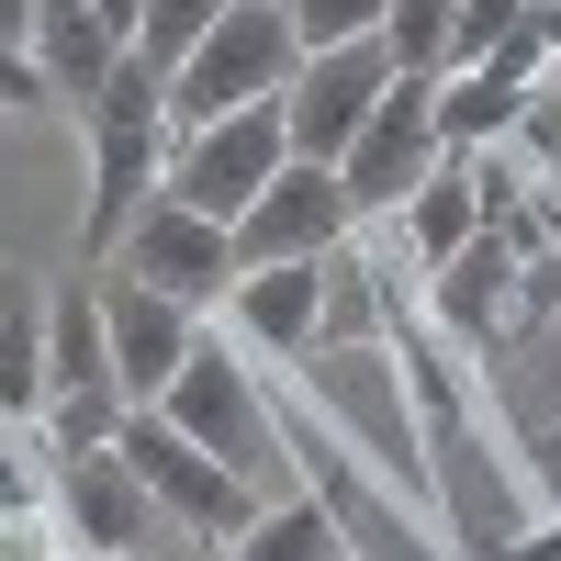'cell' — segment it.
<instances>
[{
  "mask_svg": "<svg viewBox=\"0 0 561 561\" xmlns=\"http://www.w3.org/2000/svg\"><path fill=\"white\" fill-rule=\"evenodd\" d=\"M79 135H90V214H79V248H90V259H113V248H124V225L169 192V158H180L169 68L124 57V68H113V90L79 113Z\"/></svg>",
  "mask_w": 561,
  "mask_h": 561,
  "instance_id": "cell-1",
  "label": "cell"
},
{
  "mask_svg": "<svg viewBox=\"0 0 561 561\" xmlns=\"http://www.w3.org/2000/svg\"><path fill=\"white\" fill-rule=\"evenodd\" d=\"M304 23H293V0H237L203 45H192V68H169V124L180 135H203L225 113H248V102H280V90L304 79Z\"/></svg>",
  "mask_w": 561,
  "mask_h": 561,
  "instance_id": "cell-2",
  "label": "cell"
},
{
  "mask_svg": "<svg viewBox=\"0 0 561 561\" xmlns=\"http://www.w3.org/2000/svg\"><path fill=\"white\" fill-rule=\"evenodd\" d=\"M124 460L147 472V494H158L192 539H248V528L270 517V505H259V483L237 472V460H214V449L180 427L169 404H135V415H124Z\"/></svg>",
  "mask_w": 561,
  "mask_h": 561,
  "instance_id": "cell-3",
  "label": "cell"
},
{
  "mask_svg": "<svg viewBox=\"0 0 561 561\" xmlns=\"http://www.w3.org/2000/svg\"><path fill=\"white\" fill-rule=\"evenodd\" d=\"M280 169H293V113H280V102H248V113H225V124H203V135H180L169 192L192 203V214H214V225H248Z\"/></svg>",
  "mask_w": 561,
  "mask_h": 561,
  "instance_id": "cell-4",
  "label": "cell"
},
{
  "mask_svg": "<svg viewBox=\"0 0 561 561\" xmlns=\"http://www.w3.org/2000/svg\"><path fill=\"white\" fill-rule=\"evenodd\" d=\"M57 517H68V539H79L90 561H147V550H180V539H192V528L147 494V472L124 460V438L57 460Z\"/></svg>",
  "mask_w": 561,
  "mask_h": 561,
  "instance_id": "cell-5",
  "label": "cell"
},
{
  "mask_svg": "<svg viewBox=\"0 0 561 561\" xmlns=\"http://www.w3.org/2000/svg\"><path fill=\"white\" fill-rule=\"evenodd\" d=\"M113 270H135L147 293H169V304H192V314H225L237 304V225H214V214H192L180 192H158L147 214L124 225V248H113Z\"/></svg>",
  "mask_w": 561,
  "mask_h": 561,
  "instance_id": "cell-6",
  "label": "cell"
},
{
  "mask_svg": "<svg viewBox=\"0 0 561 561\" xmlns=\"http://www.w3.org/2000/svg\"><path fill=\"white\" fill-rule=\"evenodd\" d=\"M169 415H180V427H192L214 460H237L248 483L270 472V449H280L270 382H259V359H237V348H225V325H203V348L180 359V382H169Z\"/></svg>",
  "mask_w": 561,
  "mask_h": 561,
  "instance_id": "cell-7",
  "label": "cell"
},
{
  "mask_svg": "<svg viewBox=\"0 0 561 561\" xmlns=\"http://www.w3.org/2000/svg\"><path fill=\"white\" fill-rule=\"evenodd\" d=\"M449 158V135H438V79H393L382 90V113L359 124V147L337 158V180H348V203H359V225H393L404 203H415V180H427Z\"/></svg>",
  "mask_w": 561,
  "mask_h": 561,
  "instance_id": "cell-8",
  "label": "cell"
},
{
  "mask_svg": "<svg viewBox=\"0 0 561 561\" xmlns=\"http://www.w3.org/2000/svg\"><path fill=\"white\" fill-rule=\"evenodd\" d=\"M393 79H404V68H393L382 34H359V45H314L304 79L280 90V113H293V158H325V169H337V158L359 147V124L382 113Z\"/></svg>",
  "mask_w": 561,
  "mask_h": 561,
  "instance_id": "cell-9",
  "label": "cell"
},
{
  "mask_svg": "<svg viewBox=\"0 0 561 561\" xmlns=\"http://www.w3.org/2000/svg\"><path fill=\"white\" fill-rule=\"evenodd\" d=\"M359 237V203H348V180L325 169V158H293L259 192V214L237 225V270H280V259H337Z\"/></svg>",
  "mask_w": 561,
  "mask_h": 561,
  "instance_id": "cell-10",
  "label": "cell"
},
{
  "mask_svg": "<svg viewBox=\"0 0 561 561\" xmlns=\"http://www.w3.org/2000/svg\"><path fill=\"white\" fill-rule=\"evenodd\" d=\"M102 314H113V359H124V393H135V404H169L180 359L203 348V314H192V304H169V293H147L135 270H113V280H102Z\"/></svg>",
  "mask_w": 561,
  "mask_h": 561,
  "instance_id": "cell-11",
  "label": "cell"
},
{
  "mask_svg": "<svg viewBox=\"0 0 561 561\" xmlns=\"http://www.w3.org/2000/svg\"><path fill=\"white\" fill-rule=\"evenodd\" d=\"M325 270H337V259H280V270H248V280H237L225 325H237V348H248V359H270V370L314 359V325H325Z\"/></svg>",
  "mask_w": 561,
  "mask_h": 561,
  "instance_id": "cell-12",
  "label": "cell"
},
{
  "mask_svg": "<svg viewBox=\"0 0 561 561\" xmlns=\"http://www.w3.org/2000/svg\"><path fill=\"white\" fill-rule=\"evenodd\" d=\"M23 45L57 68V102H68V113H90V102L113 90V68L135 57V45L102 23V0H34V34H23Z\"/></svg>",
  "mask_w": 561,
  "mask_h": 561,
  "instance_id": "cell-13",
  "label": "cell"
},
{
  "mask_svg": "<svg viewBox=\"0 0 561 561\" xmlns=\"http://www.w3.org/2000/svg\"><path fill=\"white\" fill-rule=\"evenodd\" d=\"M483 225H494V214H483V158H472V147H449L427 180H415V203L393 214V237L415 248V270H438V259H460V248H472Z\"/></svg>",
  "mask_w": 561,
  "mask_h": 561,
  "instance_id": "cell-14",
  "label": "cell"
},
{
  "mask_svg": "<svg viewBox=\"0 0 561 561\" xmlns=\"http://www.w3.org/2000/svg\"><path fill=\"white\" fill-rule=\"evenodd\" d=\"M528 102H539V90L505 79V68H449L438 79V135H449V147H505V135L528 124Z\"/></svg>",
  "mask_w": 561,
  "mask_h": 561,
  "instance_id": "cell-15",
  "label": "cell"
},
{
  "mask_svg": "<svg viewBox=\"0 0 561 561\" xmlns=\"http://www.w3.org/2000/svg\"><path fill=\"white\" fill-rule=\"evenodd\" d=\"M237 561H348V539H337V517H325V494L304 483L293 505H270V517L237 539Z\"/></svg>",
  "mask_w": 561,
  "mask_h": 561,
  "instance_id": "cell-16",
  "label": "cell"
},
{
  "mask_svg": "<svg viewBox=\"0 0 561 561\" xmlns=\"http://www.w3.org/2000/svg\"><path fill=\"white\" fill-rule=\"evenodd\" d=\"M382 45H393V68H415V79H449V45H460V0H393Z\"/></svg>",
  "mask_w": 561,
  "mask_h": 561,
  "instance_id": "cell-17",
  "label": "cell"
},
{
  "mask_svg": "<svg viewBox=\"0 0 561 561\" xmlns=\"http://www.w3.org/2000/svg\"><path fill=\"white\" fill-rule=\"evenodd\" d=\"M237 12V0H147V23H135V57L147 68H192V45Z\"/></svg>",
  "mask_w": 561,
  "mask_h": 561,
  "instance_id": "cell-18",
  "label": "cell"
},
{
  "mask_svg": "<svg viewBox=\"0 0 561 561\" xmlns=\"http://www.w3.org/2000/svg\"><path fill=\"white\" fill-rule=\"evenodd\" d=\"M293 23H304V45H359L393 23V0H293Z\"/></svg>",
  "mask_w": 561,
  "mask_h": 561,
  "instance_id": "cell-19",
  "label": "cell"
},
{
  "mask_svg": "<svg viewBox=\"0 0 561 561\" xmlns=\"http://www.w3.org/2000/svg\"><path fill=\"white\" fill-rule=\"evenodd\" d=\"M0 102H12V113H68L57 102V68H45L34 45H0Z\"/></svg>",
  "mask_w": 561,
  "mask_h": 561,
  "instance_id": "cell-20",
  "label": "cell"
},
{
  "mask_svg": "<svg viewBox=\"0 0 561 561\" xmlns=\"http://www.w3.org/2000/svg\"><path fill=\"white\" fill-rule=\"evenodd\" d=\"M528 483H539V494H561V415L528 438Z\"/></svg>",
  "mask_w": 561,
  "mask_h": 561,
  "instance_id": "cell-21",
  "label": "cell"
},
{
  "mask_svg": "<svg viewBox=\"0 0 561 561\" xmlns=\"http://www.w3.org/2000/svg\"><path fill=\"white\" fill-rule=\"evenodd\" d=\"M102 23H113V34L135 45V23H147V0H102Z\"/></svg>",
  "mask_w": 561,
  "mask_h": 561,
  "instance_id": "cell-22",
  "label": "cell"
},
{
  "mask_svg": "<svg viewBox=\"0 0 561 561\" xmlns=\"http://www.w3.org/2000/svg\"><path fill=\"white\" fill-rule=\"evenodd\" d=\"M539 34H550V57H561V0H539Z\"/></svg>",
  "mask_w": 561,
  "mask_h": 561,
  "instance_id": "cell-23",
  "label": "cell"
}]
</instances>
